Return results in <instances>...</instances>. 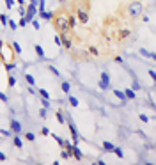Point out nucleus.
Here are the masks:
<instances>
[{
    "mask_svg": "<svg viewBox=\"0 0 156 165\" xmlns=\"http://www.w3.org/2000/svg\"><path fill=\"white\" fill-rule=\"evenodd\" d=\"M53 25H55V29L59 30V34L60 32H68L69 30V21H68V14L66 13H59V14H53Z\"/></svg>",
    "mask_w": 156,
    "mask_h": 165,
    "instance_id": "f257e3e1",
    "label": "nucleus"
},
{
    "mask_svg": "<svg viewBox=\"0 0 156 165\" xmlns=\"http://www.w3.org/2000/svg\"><path fill=\"white\" fill-rule=\"evenodd\" d=\"M128 13H129L131 18H139V16H142V13H144V6H142L140 2H131L129 7H128Z\"/></svg>",
    "mask_w": 156,
    "mask_h": 165,
    "instance_id": "f03ea898",
    "label": "nucleus"
},
{
    "mask_svg": "<svg viewBox=\"0 0 156 165\" xmlns=\"http://www.w3.org/2000/svg\"><path fill=\"white\" fill-rule=\"evenodd\" d=\"M60 41H62V46H66L68 50L73 48V41H71V37H69V30H68V32H60Z\"/></svg>",
    "mask_w": 156,
    "mask_h": 165,
    "instance_id": "7ed1b4c3",
    "label": "nucleus"
},
{
    "mask_svg": "<svg viewBox=\"0 0 156 165\" xmlns=\"http://www.w3.org/2000/svg\"><path fill=\"white\" fill-rule=\"evenodd\" d=\"M99 87L103 91L110 89V78H108V73H101V82H99Z\"/></svg>",
    "mask_w": 156,
    "mask_h": 165,
    "instance_id": "20e7f679",
    "label": "nucleus"
},
{
    "mask_svg": "<svg viewBox=\"0 0 156 165\" xmlns=\"http://www.w3.org/2000/svg\"><path fill=\"white\" fill-rule=\"evenodd\" d=\"M76 16H78V20H80L82 23H87V21H89V11L82 9V7L76 11Z\"/></svg>",
    "mask_w": 156,
    "mask_h": 165,
    "instance_id": "39448f33",
    "label": "nucleus"
},
{
    "mask_svg": "<svg viewBox=\"0 0 156 165\" xmlns=\"http://www.w3.org/2000/svg\"><path fill=\"white\" fill-rule=\"evenodd\" d=\"M69 153H71V156H75V160H82V158H83V154H82V151L78 149V146H73V149H71Z\"/></svg>",
    "mask_w": 156,
    "mask_h": 165,
    "instance_id": "423d86ee",
    "label": "nucleus"
},
{
    "mask_svg": "<svg viewBox=\"0 0 156 165\" xmlns=\"http://www.w3.org/2000/svg\"><path fill=\"white\" fill-rule=\"evenodd\" d=\"M11 130H13V133H20L21 131V124L18 121H11Z\"/></svg>",
    "mask_w": 156,
    "mask_h": 165,
    "instance_id": "0eeeda50",
    "label": "nucleus"
},
{
    "mask_svg": "<svg viewBox=\"0 0 156 165\" xmlns=\"http://www.w3.org/2000/svg\"><path fill=\"white\" fill-rule=\"evenodd\" d=\"M124 96H126V100H135V91L128 87V89L124 91Z\"/></svg>",
    "mask_w": 156,
    "mask_h": 165,
    "instance_id": "6e6552de",
    "label": "nucleus"
},
{
    "mask_svg": "<svg viewBox=\"0 0 156 165\" xmlns=\"http://www.w3.org/2000/svg\"><path fill=\"white\" fill-rule=\"evenodd\" d=\"M34 52H36V55H37L39 59H44V52H43V48H41V44H36V46H34Z\"/></svg>",
    "mask_w": 156,
    "mask_h": 165,
    "instance_id": "1a4fd4ad",
    "label": "nucleus"
},
{
    "mask_svg": "<svg viewBox=\"0 0 156 165\" xmlns=\"http://www.w3.org/2000/svg\"><path fill=\"white\" fill-rule=\"evenodd\" d=\"M39 14H41L43 20H52L53 18V13H50V11H39Z\"/></svg>",
    "mask_w": 156,
    "mask_h": 165,
    "instance_id": "9d476101",
    "label": "nucleus"
},
{
    "mask_svg": "<svg viewBox=\"0 0 156 165\" xmlns=\"http://www.w3.org/2000/svg\"><path fill=\"white\" fill-rule=\"evenodd\" d=\"M114 147H115V146H114L112 142H103V149H105V151H108V153H112V151H114Z\"/></svg>",
    "mask_w": 156,
    "mask_h": 165,
    "instance_id": "9b49d317",
    "label": "nucleus"
},
{
    "mask_svg": "<svg viewBox=\"0 0 156 165\" xmlns=\"http://www.w3.org/2000/svg\"><path fill=\"white\" fill-rule=\"evenodd\" d=\"M129 34H131L129 29H121V32H119V39H124V37H128Z\"/></svg>",
    "mask_w": 156,
    "mask_h": 165,
    "instance_id": "f8f14e48",
    "label": "nucleus"
},
{
    "mask_svg": "<svg viewBox=\"0 0 156 165\" xmlns=\"http://www.w3.org/2000/svg\"><path fill=\"white\" fill-rule=\"evenodd\" d=\"M68 21H69V29H75V25H76V18H75L73 14H68Z\"/></svg>",
    "mask_w": 156,
    "mask_h": 165,
    "instance_id": "ddd939ff",
    "label": "nucleus"
},
{
    "mask_svg": "<svg viewBox=\"0 0 156 165\" xmlns=\"http://www.w3.org/2000/svg\"><path fill=\"white\" fill-rule=\"evenodd\" d=\"M55 117H57V123H60V124H64V123H66V117H64V114H62V112H57V114H55Z\"/></svg>",
    "mask_w": 156,
    "mask_h": 165,
    "instance_id": "4468645a",
    "label": "nucleus"
},
{
    "mask_svg": "<svg viewBox=\"0 0 156 165\" xmlns=\"http://www.w3.org/2000/svg\"><path fill=\"white\" fill-rule=\"evenodd\" d=\"M114 94H115V96H117L121 101H126V96H124V92H122V91H117V89H115V91H114Z\"/></svg>",
    "mask_w": 156,
    "mask_h": 165,
    "instance_id": "2eb2a0df",
    "label": "nucleus"
},
{
    "mask_svg": "<svg viewBox=\"0 0 156 165\" xmlns=\"http://www.w3.org/2000/svg\"><path fill=\"white\" fill-rule=\"evenodd\" d=\"M25 80H27V82H29V84H30V85H32V87H34V85H36V80H34V77H32V75H30V73H27V75H25Z\"/></svg>",
    "mask_w": 156,
    "mask_h": 165,
    "instance_id": "dca6fc26",
    "label": "nucleus"
},
{
    "mask_svg": "<svg viewBox=\"0 0 156 165\" xmlns=\"http://www.w3.org/2000/svg\"><path fill=\"white\" fill-rule=\"evenodd\" d=\"M52 137L55 138V142H59V146H62V147H64V144H66V140H64V138H60L59 135H52Z\"/></svg>",
    "mask_w": 156,
    "mask_h": 165,
    "instance_id": "f3484780",
    "label": "nucleus"
},
{
    "mask_svg": "<svg viewBox=\"0 0 156 165\" xmlns=\"http://www.w3.org/2000/svg\"><path fill=\"white\" fill-rule=\"evenodd\" d=\"M60 158H64V160H69V158H71V153H69L68 149H64V151L60 153Z\"/></svg>",
    "mask_w": 156,
    "mask_h": 165,
    "instance_id": "a211bd4d",
    "label": "nucleus"
},
{
    "mask_svg": "<svg viewBox=\"0 0 156 165\" xmlns=\"http://www.w3.org/2000/svg\"><path fill=\"white\" fill-rule=\"evenodd\" d=\"M68 101H69V105H71V107H78V100H76L75 96H69V98H68Z\"/></svg>",
    "mask_w": 156,
    "mask_h": 165,
    "instance_id": "6ab92c4d",
    "label": "nucleus"
},
{
    "mask_svg": "<svg viewBox=\"0 0 156 165\" xmlns=\"http://www.w3.org/2000/svg\"><path fill=\"white\" fill-rule=\"evenodd\" d=\"M39 94H41V98H44V100H50V94L44 91V89H39Z\"/></svg>",
    "mask_w": 156,
    "mask_h": 165,
    "instance_id": "aec40b11",
    "label": "nucleus"
},
{
    "mask_svg": "<svg viewBox=\"0 0 156 165\" xmlns=\"http://www.w3.org/2000/svg\"><path fill=\"white\" fill-rule=\"evenodd\" d=\"M64 92H69V89H71V85L68 84V82H62V87H60Z\"/></svg>",
    "mask_w": 156,
    "mask_h": 165,
    "instance_id": "412c9836",
    "label": "nucleus"
},
{
    "mask_svg": "<svg viewBox=\"0 0 156 165\" xmlns=\"http://www.w3.org/2000/svg\"><path fill=\"white\" fill-rule=\"evenodd\" d=\"M13 50H14V52H16V53L20 55V53H21V46H20L18 43H13Z\"/></svg>",
    "mask_w": 156,
    "mask_h": 165,
    "instance_id": "4be33fe9",
    "label": "nucleus"
},
{
    "mask_svg": "<svg viewBox=\"0 0 156 165\" xmlns=\"http://www.w3.org/2000/svg\"><path fill=\"white\" fill-rule=\"evenodd\" d=\"M89 53H91V55H98V48H96V46H89Z\"/></svg>",
    "mask_w": 156,
    "mask_h": 165,
    "instance_id": "5701e85b",
    "label": "nucleus"
},
{
    "mask_svg": "<svg viewBox=\"0 0 156 165\" xmlns=\"http://www.w3.org/2000/svg\"><path fill=\"white\" fill-rule=\"evenodd\" d=\"M131 89H133V91H140L142 87H140V84H139L137 80H133V85H131Z\"/></svg>",
    "mask_w": 156,
    "mask_h": 165,
    "instance_id": "b1692460",
    "label": "nucleus"
},
{
    "mask_svg": "<svg viewBox=\"0 0 156 165\" xmlns=\"http://www.w3.org/2000/svg\"><path fill=\"white\" fill-rule=\"evenodd\" d=\"M7 84H9V87H14V85H16V78L11 75V77H9V80H7Z\"/></svg>",
    "mask_w": 156,
    "mask_h": 165,
    "instance_id": "393cba45",
    "label": "nucleus"
},
{
    "mask_svg": "<svg viewBox=\"0 0 156 165\" xmlns=\"http://www.w3.org/2000/svg\"><path fill=\"white\" fill-rule=\"evenodd\" d=\"M7 27H9V29H13V30H16V21H13V20H7Z\"/></svg>",
    "mask_w": 156,
    "mask_h": 165,
    "instance_id": "a878e982",
    "label": "nucleus"
},
{
    "mask_svg": "<svg viewBox=\"0 0 156 165\" xmlns=\"http://www.w3.org/2000/svg\"><path fill=\"white\" fill-rule=\"evenodd\" d=\"M112 153H115V154H117L119 158H122V156H124V153H122V151L119 149V147H114V151H112Z\"/></svg>",
    "mask_w": 156,
    "mask_h": 165,
    "instance_id": "bb28decb",
    "label": "nucleus"
},
{
    "mask_svg": "<svg viewBox=\"0 0 156 165\" xmlns=\"http://www.w3.org/2000/svg\"><path fill=\"white\" fill-rule=\"evenodd\" d=\"M27 23H29V21H27V20H25V16H23V18H20V21H18V25H20V27H25V25H27Z\"/></svg>",
    "mask_w": 156,
    "mask_h": 165,
    "instance_id": "cd10ccee",
    "label": "nucleus"
},
{
    "mask_svg": "<svg viewBox=\"0 0 156 165\" xmlns=\"http://www.w3.org/2000/svg\"><path fill=\"white\" fill-rule=\"evenodd\" d=\"M14 67H16V64H13V62H7V64H6V69H7V71H13Z\"/></svg>",
    "mask_w": 156,
    "mask_h": 165,
    "instance_id": "c85d7f7f",
    "label": "nucleus"
},
{
    "mask_svg": "<svg viewBox=\"0 0 156 165\" xmlns=\"http://www.w3.org/2000/svg\"><path fill=\"white\" fill-rule=\"evenodd\" d=\"M44 4H46V2H44V0H37V6H39V11H44Z\"/></svg>",
    "mask_w": 156,
    "mask_h": 165,
    "instance_id": "c756f323",
    "label": "nucleus"
},
{
    "mask_svg": "<svg viewBox=\"0 0 156 165\" xmlns=\"http://www.w3.org/2000/svg\"><path fill=\"white\" fill-rule=\"evenodd\" d=\"M0 21H2V25H7V16L6 14H0Z\"/></svg>",
    "mask_w": 156,
    "mask_h": 165,
    "instance_id": "7c9ffc66",
    "label": "nucleus"
},
{
    "mask_svg": "<svg viewBox=\"0 0 156 165\" xmlns=\"http://www.w3.org/2000/svg\"><path fill=\"white\" fill-rule=\"evenodd\" d=\"M39 117H43V119H44V117H46V108H44V107H43V108L39 110Z\"/></svg>",
    "mask_w": 156,
    "mask_h": 165,
    "instance_id": "2f4dec72",
    "label": "nucleus"
},
{
    "mask_svg": "<svg viewBox=\"0 0 156 165\" xmlns=\"http://www.w3.org/2000/svg\"><path fill=\"white\" fill-rule=\"evenodd\" d=\"M139 117H140V121H142V123H147V121H149V117H147L146 114H140Z\"/></svg>",
    "mask_w": 156,
    "mask_h": 165,
    "instance_id": "473e14b6",
    "label": "nucleus"
},
{
    "mask_svg": "<svg viewBox=\"0 0 156 165\" xmlns=\"http://www.w3.org/2000/svg\"><path fill=\"white\" fill-rule=\"evenodd\" d=\"M41 135H50V128H46V126L41 128Z\"/></svg>",
    "mask_w": 156,
    "mask_h": 165,
    "instance_id": "72a5a7b5",
    "label": "nucleus"
},
{
    "mask_svg": "<svg viewBox=\"0 0 156 165\" xmlns=\"http://www.w3.org/2000/svg\"><path fill=\"white\" fill-rule=\"evenodd\" d=\"M14 146H16V147H21V146H23V144H21V140H20L18 137H14Z\"/></svg>",
    "mask_w": 156,
    "mask_h": 165,
    "instance_id": "f704fd0d",
    "label": "nucleus"
},
{
    "mask_svg": "<svg viewBox=\"0 0 156 165\" xmlns=\"http://www.w3.org/2000/svg\"><path fill=\"white\" fill-rule=\"evenodd\" d=\"M6 6H7V9H13V6H14V0H6Z\"/></svg>",
    "mask_w": 156,
    "mask_h": 165,
    "instance_id": "c9c22d12",
    "label": "nucleus"
},
{
    "mask_svg": "<svg viewBox=\"0 0 156 165\" xmlns=\"http://www.w3.org/2000/svg\"><path fill=\"white\" fill-rule=\"evenodd\" d=\"M50 71H52V75H53V77H59V75H60V73L57 71V69H55L53 66H50Z\"/></svg>",
    "mask_w": 156,
    "mask_h": 165,
    "instance_id": "e433bc0d",
    "label": "nucleus"
},
{
    "mask_svg": "<svg viewBox=\"0 0 156 165\" xmlns=\"http://www.w3.org/2000/svg\"><path fill=\"white\" fill-rule=\"evenodd\" d=\"M41 103H43V107H44V108H48V107H50V100H44V98H43V101H41Z\"/></svg>",
    "mask_w": 156,
    "mask_h": 165,
    "instance_id": "4c0bfd02",
    "label": "nucleus"
},
{
    "mask_svg": "<svg viewBox=\"0 0 156 165\" xmlns=\"http://www.w3.org/2000/svg\"><path fill=\"white\" fill-rule=\"evenodd\" d=\"M55 44H57V46H62V41H60V36H55Z\"/></svg>",
    "mask_w": 156,
    "mask_h": 165,
    "instance_id": "58836bf2",
    "label": "nucleus"
},
{
    "mask_svg": "<svg viewBox=\"0 0 156 165\" xmlns=\"http://www.w3.org/2000/svg\"><path fill=\"white\" fill-rule=\"evenodd\" d=\"M140 55H144V57H149V52H147L146 48H140Z\"/></svg>",
    "mask_w": 156,
    "mask_h": 165,
    "instance_id": "ea45409f",
    "label": "nucleus"
},
{
    "mask_svg": "<svg viewBox=\"0 0 156 165\" xmlns=\"http://www.w3.org/2000/svg\"><path fill=\"white\" fill-rule=\"evenodd\" d=\"M25 137H27V140H34V138H36V135H34V133H30V131H29Z\"/></svg>",
    "mask_w": 156,
    "mask_h": 165,
    "instance_id": "a19ab883",
    "label": "nucleus"
},
{
    "mask_svg": "<svg viewBox=\"0 0 156 165\" xmlns=\"http://www.w3.org/2000/svg\"><path fill=\"white\" fill-rule=\"evenodd\" d=\"M0 100H2L4 103H7V96H6V94H4V92H0Z\"/></svg>",
    "mask_w": 156,
    "mask_h": 165,
    "instance_id": "79ce46f5",
    "label": "nucleus"
},
{
    "mask_svg": "<svg viewBox=\"0 0 156 165\" xmlns=\"http://www.w3.org/2000/svg\"><path fill=\"white\" fill-rule=\"evenodd\" d=\"M32 27H34V29H39V21H37V20H32Z\"/></svg>",
    "mask_w": 156,
    "mask_h": 165,
    "instance_id": "37998d69",
    "label": "nucleus"
},
{
    "mask_svg": "<svg viewBox=\"0 0 156 165\" xmlns=\"http://www.w3.org/2000/svg\"><path fill=\"white\" fill-rule=\"evenodd\" d=\"M149 77H151V78H153V80H154V78H156V71H154V69H151V71H149Z\"/></svg>",
    "mask_w": 156,
    "mask_h": 165,
    "instance_id": "c03bdc74",
    "label": "nucleus"
},
{
    "mask_svg": "<svg viewBox=\"0 0 156 165\" xmlns=\"http://www.w3.org/2000/svg\"><path fill=\"white\" fill-rule=\"evenodd\" d=\"M20 16H25V7L20 6Z\"/></svg>",
    "mask_w": 156,
    "mask_h": 165,
    "instance_id": "a18cd8bd",
    "label": "nucleus"
},
{
    "mask_svg": "<svg viewBox=\"0 0 156 165\" xmlns=\"http://www.w3.org/2000/svg\"><path fill=\"white\" fill-rule=\"evenodd\" d=\"M2 135H4V137H9V135H11V131H7V130H2Z\"/></svg>",
    "mask_w": 156,
    "mask_h": 165,
    "instance_id": "49530a36",
    "label": "nucleus"
},
{
    "mask_svg": "<svg viewBox=\"0 0 156 165\" xmlns=\"http://www.w3.org/2000/svg\"><path fill=\"white\" fill-rule=\"evenodd\" d=\"M149 59H151V60H154V59H156V55H154L153 52H149Z\"/></svg>",
    "mask_w": 156,
    "mask_h": 165,
    "instance_id": "de8ad7c7",
    "label": "nucleus"
},
{
    "mask_svg": "<svg viewBox=\"0 0 156 165\" xmlns=\"http://www.w3.org/2000/svg\"><path fill=\"white\" fill-rule=\"evenodd\" d=\"M122 60H124L122 57H115V62H119V64H122Z\"/></svg>",
    "mask_w": 156,
    "mask_h": 165,
    "instance_id": "09e8293b",
    "label": "nucleus"
},
{
    "mask_svg": "<svg viewBox=\"0 0 156 165\" xmlns=\"http://www.w3.org/2000/svg\"><path fill=\"white\" fill-rule=\"evenodd\" d=\"M4 160H6V154H4V153H0V161H4Z\"/></svg>",
    "mask_w": 156,
    "mask_h": 165,
    "instance_id": "8fccbe9b",
    "label": "nucleus"
},
{
    "mask_svg": "<svg viewBox=\"0 0 156 165\" xmlns=\"http://www.w3.org/2000/svg\"><path fill=\"white\" fill-rule=\"evenodd\" d=\"M2 46H4V43H2V39H0V52H2Z\"/></svg>",
    "mask_w": 156,
    "mask_h": 165,
    "instance_id": "3c124183",
    "label": "nucleus"
},
{
    "mask_svg": "<svg viewBox=\"0 0 156 165\" xmlns=\"http://www.w3.org/2000/svg\"><path fill=\"white\" fill-rule=\"evenodd\" d=\"M18 4H20V6H23L25 2H23V0H18Z\"/></svg>",
    "mask_w": 156,
    "mask_h": 165,
    "instance_id": "603ef678",
    "label": "nucleus"
},
{
    "mask_svg": "<svg viewBox=\"0 0 156 165\" xmlns=\"http://www.w3.org/2000/svg\"><path fill=\"white\" fill-rule=\"evenodd\" d=\"M0 62H2V59H0Z\"/></svg>",
    "mask_w": 156,
    "mask_h": 165,
    "instance_id": "864d4df0",
    "label": "nucleus"
}]
</instances>
